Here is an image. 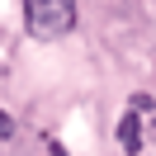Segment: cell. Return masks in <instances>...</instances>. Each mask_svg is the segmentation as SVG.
<instances>
[{
    "mask_svg": "<svg viewBox=\"0 0 156 156\" xmlns=\"http://www.w3.org/2000/svg\"><path fill=\"white\" fill-rule=\"evenodd\" d=\"M24 19H29V33L43 43L66 38L76 29V0H24Z\"/></svg>",
    "mask_w": 156,
    "mask_h": 156,
    "instance_id": "1",
    "label": "cell"
},
{
    "mask_svg": "<svg viewBox=\"0 0 156 156\" xmlns=\"http://www.w3.org/2000/svg\"><path fill=\"white\" fill-rule=\"evenodd\" d=\"M118 147H123L128 156H137V147H142V118H137V104L118 118Z\"/></svg>",
    "mask_w": 156,
    "mask_h": 156,
    "instance_id": "2",
    "label": "cell"
},
{
    "mask_svg": "<svg viewBox=\"0 0 156 156\" xmlns=\"http://www.w3.org/2000/svg\"><path fill=\"white\" fill-rule=\"evenodd\" d=\"M10 133H14V123H10L5 114H0V137H10Z\"/></svg>",
    "mask_w": 156,
    "mask_h": 156,
    "instance_id": "3",
    "label": "cell"
}]
</instances>
